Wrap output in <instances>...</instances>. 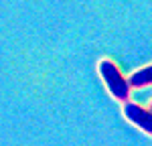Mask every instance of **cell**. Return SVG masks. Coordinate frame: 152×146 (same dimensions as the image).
Instances as JSON below:
<instances>
[{
	"mask_svg": "<svg viewBox=\"0 0 152 146\" xmlns=\"http://www.w3.org/2000/svg\"><path fill=\"white\" fill-rule=\"evenodd\" d=\"M97 71H99V77L104 79L107 91L112 93V97H116L118 101H122V104L128 101L130 85H128V81H126V77H124V73L120 71V67H118L114 61L102 59L99 65H97Z\"/></svg>",
	"mask_w": 152,
	"mask_h": 146,
	"instance_id": "1",
	"label": "cell"
},
{
	"mask_svg": "<svg viewBox=\"0 0 152 146\" xmlns=\"http://www.w3.org/2000/svg\"><path fill=\"white\" fill-rule=\"evenodd\" d=\"M124 116L132 122L136 128H140L142 132L152 136V112L146 108H142L134 101H124Z\"/></svg>",
	"mask_w": 152,
	"mask_h": 146,
	"instance_id": "2",
	"label": "cell"
},
{
	"mask_svg": "<svg viewBox=\"0 0 152 146\" xmlns=\"http://www.w3.org/2000/svg\"><path fill=\"white\" fill-rule=\"evenodd\" d=\"M126 81H128L130 89H140V87L152 85V65L142 67V69H138V71H134Z\"/></svg>",
	"mask_w": 152,
	"mask_h": 146,
	"instance_id": "3",
	"label": "cell"
},
{
	"mask_svg": "<svg viewBox=\"0 0 152 146\" xmlns=\"http://www.w3.org/2000/svg\"><path fill=\"white\" fill-rule=\"evenodd\" d=\"M148 110H150V112H152V104H150V108H148Z\"/></svg>",
	"mask_w": 152,
	"mask_h": 146,
	"instance_id": "4",
	"label": "cell"
}]
</instances>
